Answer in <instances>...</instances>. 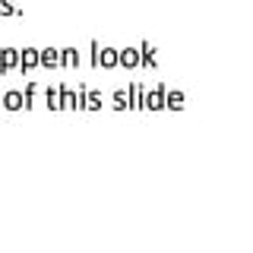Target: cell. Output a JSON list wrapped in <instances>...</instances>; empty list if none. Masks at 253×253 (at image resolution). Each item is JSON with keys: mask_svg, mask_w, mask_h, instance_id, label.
<instances>
[{"mask_svg": "<svg viewBox=\"0 0 253 253\" xmlns=\"http://www.w3.org/2000/svg\"><path fill=\"white\" fill-rule=\"evenodd\" d=\"M13 70H19V51L16 47H3L0 51V76L13 73Z\"/></svg>", "mask_w": 253, "mask_h": 253, "instance_id": "6da1fadb", "label": "cell"}, {"mask_svg": "<svg viewBox=\"0 0 253 253\" xmlns=\"http://www.w3.org/2000/svg\"><path fill=\"white\" fill-rule=\"evenodd\" d=\"M42 67V51H35V47H22L19 51V70L26 73V70H35Z\"/></svg>", "mask_w": 253, "mask_h": 253, "instance_id": "7a4b0ae2", "label": "cell"}, {"mask_svg": "<svg viewBox=\"0 0 253 253\" xmlns=\"http://www.w3.org/2000/svg\"><path fill=\"white\" fill-rule=\"evenodd\" d=\"M3 108H10V111H19V108H26V95H22V92H6L3 95Z\"/></svg>", "mask_w": 253, "mask_h": 253, "instance_id": "3957f363", "label": "cell"}, {"mask_svg": "<svg viewBox=\"0 0 253 253\" xmlns=\"http://www.w3.org/2000/svg\"><path fill=\"white\" fill-rule=\"evenodd\" d=\"M142 105H146V108H165V89H162V85H158L155 92H149Z\"/></svg>", "mask_w": 253, "mask_h": 253, "instance_id": "277c9868", "label": "cell"}, {"mask_svg": "<svg viewBox=\"0 0 253 253\" xmlns=\"http://www.w3.org/2000/svg\"><path fill=\"white\" fill-rule=\"evenodd\" d=\"M121 63H124V67H139L142 57H139L136 47H126V51H121Z\"/></svg>", "mask_w": 253, "mask_h": 253, "instance_id": "5b68a950", "label": "cell"}, {"mask_svg": "<svg viewBox=\"0 0 253 253\" xmlns=\"http://www.w3.org/2000/svg\"><path fill=\"white\" fill-rule=\"evenodd\" d=\"M60 63V51L57 47H44L42 51V67H57Z\"/></svg>", "mask_w": 253, "mask_h": 253, "instance_id": "8992f818", "label": "cell"}, {"mask_svg": "<svg viewBox=\"0 0 253 253\" xmlns=\"http://www.w3.org/2000/svg\"><path fill=\"white\" fill-rule=\"evenodd\" d=\"M139 57H142V63H146V67H155V47H152V44H142V47H139Z\"/></svg>", "mask_w": 253, "mask_h": 253, "instance_id": "52a82bcc", "label": "cell"}, {"mask_svg": "<svg viewBox=\"0 0 253 253\" xmlns=\"http://www.w3.org/2000/svg\"><path fill=\"white\" fill-rule=\"evenodd\" d=\"M60 63H63V67H76V63H79L73 47H63V51H60Z\"/></svg>", "mask_w": 253, "mask_h": 253, "instance_id": "ba28073f", "label": "cell"}, {"mask_svg": "<svg viewBox=\"0 0 253 253\" xmlns=\"http://www.w3.org/2000/svg\"><path fill=\"white\" fill-rule=\"evenodd\" d=\"M165 105H168V108H180V105H184V95H180V92H165Z\"/></svg>", "mask_w": 253, "mask_h": 253, "instance_id": "9c48e42d", "label": "cell"}, {"mask_svg": "<svg viewBox=\"0 0 253 253\" xmlns=\"http://www.w3.org/2000/svg\"><path fill=\"white\" fill-rule=\"evenodd\" d=\"M13 13H19L13 0H0V16H13Z\"/></svg>", "mask_w": 253, "mask_h": 253, "instance_id": "30bf717a", "label": "cell"}, {"mask_svg": "<svg viewBox=\"0 0 253 253\" xmlns=\"http://www.w3.org/2000/svg\"><path fill=\"white\" fill-rule=\"evenodd\" d=\"M35 95H38V85H35V83H29V85H26V108H32Z\"/></svg>", "mask_w": 253, "mask_h": 253, "instance_id": "8fae6325", "label": "cell"}]
</instances>
